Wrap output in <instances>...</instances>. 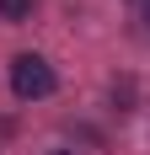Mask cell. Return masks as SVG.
Returning <instances> with one entry per match:
<instances>
[{
  "mask_svg": "<svg viewBox=\"0 0 150 155\" xmlns=\"http://www.w3.org/2000/svg\"><path fill=\"white\" fill-rule=\"evenodd\" d=\"M129 11H134L139 21H150V0H129Z\"/></svg>",
  "mask_w": 150,
  "mask_h": 155,
  "instance_id": "3957f363",
  "label": "cell"
},
{
  "mask_svg": "<svg viewBox=\"0 0 150 155\" xmlns=\"http://www.w3.org/2000/svg\"><path fill=\"white\" fill-rule=\"evenodd\" d=\"M0 16H5V21H27V16H32V0H0Z\"/></svg>",
  "mask_w": 150,
  "mask_h": 155,
  "instance_id": "7a4b0ae2",
  "label": "cell"
},
{
  "mask_svg": "<svg viewBox=\"0 0 150 155\" xmlns=\"http://www.w3.org/2000/svg\"><path fill=\"white\" fill-rule=\"evenodd\" d=\"M54 155H70V150H54Z\"/></svg>",
  "mask_w": 150,
  "mask_h": 155,
  "instance_id": "277c9868",
  "label": "cell"
},
{
  "mask_svg": "<svg viewBox=\"0 0 150 155\" xmlns=\"http://www.w3.org/2000/svg\"><path fill=\"white\" fill-rule=\"evenodd\" d=\"M54 70H48V59H38V54H16L11 59V91L22 96V102H43V96H54Z\"/></svg>",
  "mask_w": 150,
  "mask_h": 155,
  "instance_id": "6da1fadb",
  "label": "cell"
}]
</instances>
